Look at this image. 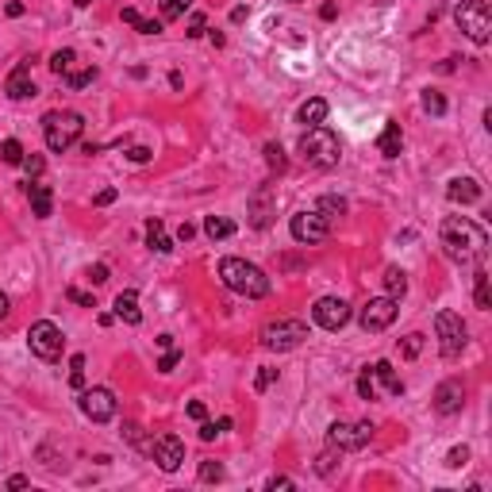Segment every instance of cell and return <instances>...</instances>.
<instances>
[{
	"label": "cell",
	"instance_id": "obj_1",
	"mask_svg": "<svg viewBox=\"0 0 492 492\" xmlns=\"http://www.w3.org/2000/svg\"><path fill=\"white\" fill-rule=\"evenodd\" d=\"M442 246L454 261H477L488 246V231L481 224H473L470 216H450L442 219Z\"/></svg>",
	"mask_w": 492,
	"mask_h": 492
},
{
	"label": "cell",
	"instance_id": "obj_2",
	"mask_svg": "<svg viewBox=\"0 0 492 492\" xmlns=\"http://www.w3.org/2000/svg\"><path fill=\"white\" fill-rule=\"evenodd\" d=\"M219 281H224L231 292H239V297H250V300L269 297V277H266V269H258L254 261H246V258H224V261H219Z\"/></svg>",
	"mask_w": 492,
	"mask_h": 492
},
{
	"label": "cell",
	"instance_id": "obj_3",
	"mask_svg": "<svg viewBox=\"0 0 492 492\" xmlns=\"http://www.w3.org/2000/svg\"><path fill=\"white\" fill-rule=\"evenodd\" d=\"M297 150H300V158L316 169H331V166H339V158H342L339 135H335L331 127H323V123H319V127H308L304 135H300Z\"/></svg>",
	"mask_w": 492,
	"mask_h": 492
},
{
	"label": "cell",
	"instance_id": "obj_4",
	"mask_svg": "<svg viewBox=\"0 0 492 492\" xmlns=\"http://www.w3.org/2000/svg\"><path fill=\"white\" fill-rule=\"evenodd\" d=\"M81 131H85L81 112L54 108V112H46V116H43V138H46V150H51V154H65L81 138Z\"/></svg>",
	"mask_w": 492,
	"mask_h": 492
},
{
	"label": "cell",
	"instance_id": "obj_5",
	"mask_svg": "<svg viewBox=\"0 0 492 492\" xmlns=\"http://www.w3.org/2000/svg\"><path fill=\"white\" fill-rule=\"evenodd\" d=\"M454 23L465 39H473L477 46H485L492 39V12H488V0H462L454 8Z\"/></svg>",
	"mask_w": 492,
	"mask_h": 492
},
{
	"label": "cell",
	"instance_id": "obj_6",
	"mask_svg": "<svg viewBox=\"0 0 492 492\" xmlns=\"http://www.w3.org/2000/svg\"><path fill=\"white\" fill-rule=\"evenodd\" d=\"M308 339V323L304 319H273L261 327V347L266 350H297Z\"/></svg>",
	"mask_w": 492,
	"mask_h": 492
},
{
	"label": "cell",
	"instance_id": "obj_7",
	"mask_svg": "<svg viewBox=\"0 0 492 492\" xmlns=\"http://www.w3.org/2000/svg\"><path fill=\"white\" fill-rule=\"evenodd\" d=\"M27 347H31V354L43 358V362H58L62 347H65V335L58 331V323L39 319V323H31V331H27Z\"/></svg>",
	"mask_w": 492,
	"mask_h": 492
},
{
	"label": "cell",
	"instance_id": "obj_8",
	"mask_svg": "<svg viewBox=\"0 0 492 492\" xmlns=\"http://www.w3.org/2000/svg\"><path fill=\"white\" fill-rule=\"evenodd\" d=\"M434 335H439V350L446 358H458L465 350V323H462V316L458 311H446L442 308L439 316H434Z\"/></svg>",
	"mask_w": 492,
	"mask_h": 492
},
{
	"label": "cell",
	"instance_id": "obj_9",
	"mask_svg": "<svg viewBox=\"0 0 492 492\" xmlns=\"http://www.w3.org/2000/svg\"><path fill=\"white\" fill-rule=\"evenodd\" d=\"M373 423H331L327 427V442H331V450H365L369 442H373Z\"/></svg>",
	"mask_w": 492,
	"mask_h": 492
},
{
	"label": "cell",
	"instance_id": "obj_10",
	"mask_svg": "<svg viewBox=\"0 0 492 492\" xmlns=\"http://www.w3.org/2000/svg\"><path fill=\"white\" fill-rule=\"evenodd\" d=\"M81 415L93 423H108L112 415H116V392L104 389V384H96V389H81Z\"/></svg>",
	"mask_w": 492,
	"mask_h": 492
},
{
	"label": "cell",
	"instance_id": "obj_11",
	"mask_svg": "<svg viewBox=\"0 0 492 492\" xmlns=\"http://www.w3.org/2000/svg\"><path fill=\"white\" fill-rule=\"evenodd\" d=\"M289 231H292V239H297V242L316 246V242L327 239V231H331V219H323L319 212H297V216L289 219Z\"/></svg>",
	"mask_w": 492,
	"mask_h": 492
},
{
	"label": "cell",
	"instance_id": "obj_12",
	"mask_svg": "<svg viewBox=\"0 0 492 492\" xmlns=\"http://www.w3.org/2000/svg\"><path fill=\"white\" fill-rule=\"evenodd\" d=\"M311 316H316V323L323 327V331H342L354 311H350V304L342 297H319L316 308H311Z\"/></svg>",
	"mask_w": 492,
	"mask_h": 492
},
{
	"label": "cell",
	"instance_id": "obj_13",
	"mask_svg": "<svg viewBox=\"0 0 492 492\" xmlns=\"http://www.w3.org/2000/svg\"><path fill=\"white\" fill-rule=\"evenodd\" d=\"M146 454L158 462L162 473H177V470H181V462H185V442L177 439V434H158Z\"/></svg>",
	"mask_w": 492,
	"mask_h": 492
},
{
	"label": "cell",
	"instance_id": "obj_14",
	"mask_svg": "<svg viewBox=\"0 0 492 492\" xmlns=\"http://www.w3.org/2000/svg\"><path fill=\"white\" fill-rule=\"evenodd\" d=\"M396 300L392 297H377L369 300L362 308V316H358V323H362V331H384V327H392V319H396Z\"/></svg>",
	"mask_w": 492,
	"mask_h": 492
},
{
	"label": "cell",
	"instance_id": "obj_15",
	"mask_svg": "<svg viewBox=\"0 0 492 492\" xmlns=\"http://www.w3.org/2000/svg\"><path fill=\"white\" fill-rule=\"evenodd\" d=\"M273 212H277L273 185H258V188H254V196H250V224L261 231V227L273 224Z\"/></svg>",
	"mask_w": 492,
	"mask_h": 492
},
{
	"label": "cell",
	"instance_id": "obj_16",
	"mask_svg": "<svg viewBox=\"0 0 492 492\" xmlns=\"http://www.w3.org/2000/svg\"><path fill=\"white\" fill-rule=\"evenodd\" d=\"M465 408V384L462 381H442L434 389V412L439 415H458Z\"/></svg>",
	"mask_w": 492,
	"mask_h": 492
},
{
	"label": "cell",
	"instance_id": "obj_17",
	"mask_svg": "<svg viewBox=\"0 0 492 492\" xmlns=\"http://www.w3.org/2000/svg\"><path fill=\"white\" fill-rule=\"evenodd\" d=\"M4 93L12 96V101H27V96H35V81H31V58H23L12 73H8Z\"/></svg>",
	"mask_w": 492,
	"mask_h": 492
},
{
	"label": "cell",
	"instance_id": "obj_18",
	"mask_svg": "<svg viewBox=\"0 0 492 492\" xmlns=\"http://www.w3.org/2000/svg\"><path fill=\"white\" fill-rule=\"evenodd\" d=\"M112 308H116L112 316L123 319V323H131V327H135V323H143V308H138V292H135V289H123Z\"/></svg>",
	"mask_w": 492,
	"mask_h": 492
},
{
	"label": "cell",
	"instance_id": "obj_19",
	"mask_svg": "<svg viewBox=\"0 0 492 492\" xmlns=\"http://www.w3.org/2000/svg\"><path fill=\"white\" fill-rule=\"evenodd\" d=\"M446 200H454V204H477L481 200V185L473 181V177H454V181L446 185Z\"/></svg>",
	"mask_w": 492,
	"mask_h": 492
},
{
	"label": "cell",
	"instance_id": "obj_20",
	"mask_svg": "<svg viewBox=\"0 0 492 492\" xmlns=\"http://www.w3.org/2000/svg\"><path fill=\"white\" fill-rule=\"evenodd\" d=\"M377 146H381L384 158H400V150H404V135H400V123L389 119L381 131V138H377Z\"/></svg>",
	"mask_w": 492,
	"mask_h": 492
},
{
	"label": "cell",
	"instance_id": "obj_21",
	"mask_svg": "<svg viewBox=\"0 0 492 492\" xmlns=\"http://www.w3.org/2000/svg\"><path fill=\"white\" fill-rule=\"evenodd\" d=\"M27 196H31V212H35L39 219H46L54 212V193L46 185H39V181H31L27 185Z\"/></svg>",
	"mask_w": 492,
	"mask_h": 492
},
{
	"label": "cell",
	"instance_id": "obj_22",
	"mask_svg": "<svg viewBox=\"0 0 492 492\" xmlns=\"http://www.w3.org/2000/svg\"><path fill=\"white\" fill-rule=\"evenodd\" d=\"M369 373L384 384V392H389V396H400V392H404V381L396 377V369H392L389 362H373V365H369Z\"/></svg>",
	"mask_w": 492,
	"mask_h": 492
},
{
	"label": "cell",
	"instance_id": "obj_23",
	"mask_svg": "<svg viewBox=\"0 0 492 492\" xmlns=\"http://www.w3.org/2000/svg\"><path fill=\"white\" fill-rule=\"evenodd\" d=\"M146 246H150V250H158V254H169V250H174V242H169V235H166V227H162V219H146Z\"/></svg>",
	"mask_w": 492,
	"mask_h": 492
},
{
	"label": "cell",
	"instance_id": "obj_24",
	"mask_svg": "<svg viewBox=\"0 0 492 492\" xmlns=\"http://www.w3.org/2000/svg\"><path fill=\"white\" fill-rule=\"evenodd\" d=\"M323 119H327V101L311 96V101L300 104V123H304V127H319Z\"/></svg>",
	"mask_w": 492,
	"mask_h": 492
},
{
	"label": "cell",
	"instance_id": "obj_25",
	"mask_svg": "<svg viewBox=\"0 0 492 492\" xmlns=\"http://www.w3.org/2000/svg\"><path fill=\"white\" fill-rule=\"evenodd\" d=\"M404 292H408V273H404V269H396V266H389V269H384V297L400 300Z\"/></svg>",
	"mask_w": 492,
	"mask_h": 492
},
{
	"label": "cell",
	"instance_id": "obj_26",
	"mask_svg": "<svg viewBox=\"0 0 492 492\" xmlns=\"http://www.w3.org/2000/svg\"><path fill=\"white\" fill-rule=\"evenodd\" d=\"M316 212L323 219H339V216H347V200H342V196H335V193H327V196H319Z\"/></svg>",
	"mask_w": 492,
	"mask_h": 492
},
{
	"label": "cell",
	"instance_id": "obj_27",
	"mask_svg": "<svg viewBox=\"0 0 492 492\" xmlns=\"http://www.w3.org/2000/svg\"><path fill=\"white\" fill-rule=\"evenodd\" d=\"M204 235H208L212 242H216V239H231L235 224H231V219H224V216H208V219H204Z\"/></svg>",
	"mask_w": 492,
	"mask_h": 492
},
{
	"label": "cell",
	"instance_id": "obj_28",
	"mask_svg": "<svg viewBox=\"0 0 492 492\" xmlns=\"http://www.w3.org/2000/svg\"><path fill=\"white\" fill-rule=\"evenodd\" d=\"M473 281H477V289H473V300H477V308H481V311H488V308H492L488 273H485V269H477V273H473Z\"/></svg>",
	"mask_w": 492,
	"mask_h": 492
},
{
	"label": "cell",
	"instance_id": "obj_29",
	"mask_svg": "<svg viewBox=\"0 0 492 492\" xmlns=\"http://www.w3.org/2000/svg\"><path fill=\"white\" fill-rule=\"evenodd\" d=\"M73 62H77V54H73V51H54V54H51V70L58 73V77L73 73Z\"/></svg>",
	"mask_w": 492,
	"mask_h": 492
},
{
	"label": "cell",
	"instance_id": "obj_30",
	"mask_svg": "<svg viewBox=\"0 0 492 492\" xmlns=\"http://www.w3.org/2000/svg\"><path fill=\"white\" fill-rule=\"evenodd\" d=\"M0 158H4L8 166H23V146L15 143V138H4V143H0Z\"/></svg>",
	"mask_w": 492,
	"mask_h": 492
},
{
	"label": "cell",
	"instance_id": "obj_31",
	"mask_svg": "<svg viewBox=\"0 0 492 492\" xmlns=\"http://www.w3.org/2000/svg\"><path fill=\"white\" fill-rule=\"evenodd\" d=\"M423 112H431V116H446V96L427 89V93H423Z\"/></svg>",
	"mask_w": 492,
	"mask_h": 492
},
{
	"label": "cell",
	"instance_id": "obj_32",
	"mask_svg": "<svg viewBox=\"0 0 492 492\" xmlns=\"http://www.w3.org/2000/svg\"><path fill=\"white\" fill-rule=\"evenodd\" d=\"M400 354H404V358H420V354H423V335H420V331L404 335V342H400Z\"/></svg>",
	"mask_w": 492,
	"mask_h": 492
},
{
	"label": "cell",
	"instance_id": "obj_33",
	"mask_svg": "<svg viewBox=\"0 0 492 492\" xmlns=\"http://www.w3.org/2000/svg\"><path fill=\"white\" fill-rule=\"evenodd\" d=\"M70 384L73 389H85V354L70 358Z\"/></svg>",
	"mask_w": 492,
	"mask_h": 492
},
{
	"label": "cell",
	"instance_id": "obj_34",
	"mask_svg": "<svg viewBox=\"0 0 492 492\" xmlns=\"http://www.w3.org/2000/svg\"><path fill=\"white\" fill-rule=\"evenodd\" d=\"M266 162H269V169H273V174H285V150H281V143H266Z\"/></svg>",
	"mask_w": 492,
	"mask_h": 492
},
{
	"label": "cell",
	"instance_id": "obj_35",
	"mask_svg": "<svg viewBox=\"0 0 492 492\" xmlns=\"http://www.w3.org/2000/svg\"><path fill=\"white\" fill-rule=\"evenodd\" d=\"M193 0H162V20H177V15L188 12Z\"/></svg>",
	"mask_w": 492,
	"mask_h": 492
},
{
	"label": "cell",
	"instance_id": "obj_36",
	"mask_svg": "<svg viewBox=\"0 0 492 492\" xmlns=\"http://www.w3.org/2000/svg\"><path fill=\"white\" fill-rule=\"evenodd\" d=\"M93 77H96V70H93V65H89V70L65 73V85H70V89H85V85H93Z\"/></svg>",
	"mask_w": 492,
	"mask_h": 492
},
{
	"label": "cell",
	"instance_id": "obj_37",
	"mask_svg": "<svg viewBox=\"0 0 492 492\" xmlns=\"http://www.w3.org/2000/svg\"><path fill=\"white\" fill-rule=\"evenodd\" d=\"M358 396H362V400H373V396H377V389H373V373H369V365L362 369V377H358Z\"/></svg>",
	"mask_w": 492,
	"mask_h": 492
},
{
	"label": "cell",
	"instance_id": "obj_38",
	"mask_svg": "<svg viewBox=\"0 0 492 492\" xmlns=\"http://www.w3.org/2000/svg\"><path fill=\"white\" fill-rule=\"evenodd\" d=\"M465 462H470V446H454L446 454V470H462Z\"/></svg>",
	"mask_w": 492,
	"mask_h": 492
},
{
	"label": "cell",
	"instance_id": "obj_39",
	"mask_svg": "<svg viewBox=\"0 0 492 492\" xmlns=\"http://www.w3.org/2000/svg\"><path fill=\"white\" fill-rule=\"evenodd\" d=\"M23 169H27V177H39V174L46 169L43 154H23Z\"/></svg>",
	"mask_w": 492,
	"mask_h": 492
},
{
	"label": "cell",
	"instance_id": "obj_40",
	"mask_svg": "<svg viewBox=\"0 0 492 492\" xmlns=\"http://www.w3.org/2000/svg\"><path fill=\"white\" fill-rule=\"evenodd\" d=\"M177 362H181V350H174V347H169L166 354H162V362H158V373H174Z\"/></svg>",
	"mask_w": 492,
	"mask_h": 492
},
{
	"label": "cell",
	"instance_id": "obj_41",
	"mask_svg": "<svg viewBox=\"0 0 492 492\" xmlns=\"http://www.w3.org/2000/svg\"><path fill=\"white\" fill-rule=\"evenodd\" d=\"M200 481H224V465L219 462H200Z\"/></svg>",
	"mask_w": 492,
	"mask_h": 492
},
{
	"label": "cell",
	"instance_id": "obj_42",
	"mask_svg": "<svg viewBox=\"0 0 492 492\" xmlns=\"http://www.w3.org/2000/svg\"><path fill=\"white\" fill-rule=\"evenodd\" d=\"M188 39H200L204 35V12H193L188 15V31H185Z\"/></svg>",
	"mask_w": 492,
	"mask_h": 492
},
{
	"label": "cell",
	"instance_id": "obj_43",
	"mask_svg": "<svg viewBox=\"0 0 492 492\" xmlns=\"http://www.w3.org/2000/svg\"><path fill=\"white\" fill-rule=\"evenodd\" d=\"M127 158L143 166V162H150V158H154V150H150V146H131V150H127Z\"/></svg>",
	"mask_w": 492,
	"mask_h": 492
},
{
	"label": "cell",
	"instance_id": "obj_44",
	"mask_svg": "<svg viewBox=\"0 0 492 492\" xmlns=\"http://www.w3.org/2000/svg\"><path fill=\"white\" fill-rule=\"evenodd\" d=\"M273 381H277V369H261V373H258V381H254V389H258V392H266Z\"/></svg>",
	"mask_w": 492,
	"mask_h": 492
},
{
	"label": "cell",
	"instance_id": "obj_45",
	"mask_svg": "<svg viewBox=\"0 0 492 492\" xmlns=\"http://www.w3.org/2000/svg\"><path fill=\"white\" fill-rule=\"evenodd\" d=\"M65 297H70L73 304H81V308H96V300L89 297V292H81V289H70V292H65Z\"/></svg>",
	"mask_w": 492,
	"mask_h": 492
},
{
	"label": "cell",
	"instance_id": "obj_46",
	"mask_svg": "<svg viewBox=\"0 0 492 492\" xmlns=\"http://www.w3.org/2000/svg\"><path fill=\"white\" fill-rule=\"evenodd\" d=\"M135 27H138V35H158V31H162V20H138Z\"/></svg>",
	"mask_w": 492,
	"mask_h": 492
},
{
	"label": "cell",
	"instance_id": "obj_47",
	"mask_svg": "<svg viewBox=\"0 0 492 492\" xmlns=\"http://www.w3.org/2000/svg\"><path fill=\"white\" fill-rule=\"evenodd\" d=\"M316 470L323 473V477H327V473H335V454H319L316 458Z\"/></svg>",
	"mask_w": 492,
	"mask_h": 492
},
{
	"label": "cell",
	"instance_id": "obj_48",
	"mask_svg": "<svg viewBox=\"0 0 492 492\" xmlns=\"http://www.w3.org/2000/svg\"><path fill=\"white\" fill-rule=\"evenodd\" d=\"M89 281L104 285V281H108V266H89Z\"/></svg>",
	"mask_w": 492,
	"mask_h": 492
},
{
	"label": "cell",
	"instance_id": "obj_49",
	"mask_svg": "<svg viewBox=\"0 0 492 492\" xmlns=\"http://www.w3.org/2000/svg\"><path fill=\"white\" fill-rule=\"evenodd\" d=\"M112 200H116V188H101V193L93 196V204H96V208H104V204H112Z\"/></svg>",
	"mask_w": 492,
	"mask_h": 492
},
{
	"label": "cell",
	"instance_id": "obj_50",
	"mask_svg": "<svg viewBox=\"0 0 492 492\" xmlns=\"http://www.w3.org/2000/svg\"><path fill=\"white\" fill-rule=\"evenodd\" d=\"M188 415H193V420L200 423V420H208V408H204L200 400H193V404H188Z\"/></svg>",
	"mask_w": 492,
	"mask_h": 492
},
{
	"label": "cell",
	"instance_id": "obj_51",
	"mask_svg": "<svg viewBox=\"0 0 492 492\" xmlns=\"http://www.w3.org/2000/svg\"><path fill=\"white\" fill-rule=\"evenodd\" d=\"M266 488H269V492H277V488H297V481H292V477H273Z\"/></svg>",
	"mask_w": 492,
	"mask_h": 492
},
{
	"label": "cell",
	"instance_id": "obj_52",
	"mask_svg": "<svg viewBox=\"0 0 492 492\" xmlns=\"http://www.w3.org/2000/svg\"><path fill=\"white\" fill-rule=\"evenodd\" d=\"M216 434H219V431H216V423L200 420V439H204V442H212V439H216Z\"/></svg>",
	"mask_w": 492,
	"mask_h": 492
},
{
	"label": "cell",
	"instance_id": "obj_53",
	"mask_svg": "<svg viewBox=\"0 0 492 492\" xmlns=\"http://www.w3.org/2000/svg\"><path fill=\"white\" fill-rule=\"evenodd\" d=\"M193 235H196V227H193V224H181V227H177V239H181V242H188Z\"/></svg>",
	"mask_w": 492,
	"mask_h": 492
},
{
	"label": "cell",
	"instance_id": "obj_54",
	"mask_svg": "<svg viewBox=\"0 0 492 492\" xmlns=\"http://www.w3.org/2000/svg\"><path fill=\"white\" fill-rule=\"evenodd\" d=\"M123 23H138V20H143V15H138V8H123Z\"/></svg>",
	"mask_w": 492,
	"mask_h": 492
},
{
	"label": "cell",
	"instance_id": "obj_55",
	"mask_svg": "<svg viewBox=\"0 0 492 492\" xmlns=\"http://www.w3.org/2000/svg\"><path fill=\"white\" fill-rule=\"evenodd\" d=\"M27 485H31V481L23 477V473H15V477H8V488H27Z\"/></svg>",
	"mask_w": 492,
	"mask_h": 492
},
{
	"label": "cell",
	"instance_id": "obj_56",
	"mask_svg": "<svg viewBox=\"0 0 492 492\" xmlns=\"http://www.w3.org/2000/svg\"><path fill=\"white\" fill-rule=\"evenodd\" d=\"M4 12H8V15H23V4H20V0H8Z\"/></svg>",
	"mask_w": 492,
	"mask_h": 492
},
{
	"label": "cell",
	"instance_id": "obj_57",
	"mask_svg": "<svg viewBox=\"0 0 492 492\" xmlns=\"http://www.w3.org/2000/svg\"><path fill=\"white\" fill-rule=\"evenodd\" d=\"M319 15H323V20H335V15H339V8H335V4H323V8H319Z\"/></svg>",
	"mask_w": 492,
	"mask_h": 492
},
{
	"label": "cell",
	"instance_id": "obj_58",
	"mask_svg": "<svg viewBox=\"0 0 492 492\" xmlns=\"http://www.w3.org/2000/svg\"><path fill=\"white\" fill-rule=\"evenodd\" d=\"M154 342H158L162 350H169V347H174V335H158V339H154Z\"/></svg>",
	"mask_w": 492,
	"mask_h": 492
},
{
	"label": "cell",
	"instance_id": "obj_59",
	"mask_svg": "<svg viewBox=\"0 0 492 492\" xmlns=\"http://www.w3.org/2000/svg\"><path fill=\"white\" fill-rule=\"evenodd\" d=\"M216 431L224 434V431H231V415H224V420H216Z\"/></svg>",
	"mask_w": 492,
	"mask_h": 492
},
{
	"label": "cell",
	"instance_id": "obj_60",
	"mask_svg": "<svg viewBox=\"0 0 492 492\" xmlns=\"http://www.w3.org/2000/svg\"><path fill=\"white\" fill-rule=\"evenodd\" d=\"M4 316H8V297L0 292V319H4Z\"/></svg>",
	"mask_w": 492,
	"mask_h": 492
},
{
	"label": "cell",
	"instance_id": "obj_61",
	"mask_svg": "<svg viewBox=\"0 0 492 492\" xmlns=\"http://www.w3.org/2000/svg\"><path fill=\"white\" fill-rule=\"evenodd\" d=\"M73 4H77V8H89V4H93V0H73Z\"/></svg>",
	"mask_w": 492,
	"mask_h": 492
},
{
	"label": "cell",
	"instance_id": "obj_62",
	"mask_svg": "<svg viewBox=\"0 0 492 492\" xmlns=\"http://www.w3.org/2000/svg\"><path fill=\"white\" fill-rule=\"evenodd\" d=\"M289 4H297V0H289Z\"/></svg>",
	"mask_w": 492,
	"mask_h": 492
}]
</instances>
